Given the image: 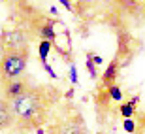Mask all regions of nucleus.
Returning <instances> with one entry per match:
<instances>
[{"mask_svg":"<svg viewBox=\"0 0 145 134\" xmlns=\"http://www.w3.org/2000/svg\"><path fill=\"white\" fill-rule=\"evenodd\" d=\"M62 100V93L49 83H30L27 91L10 102L13 113V130L27 134L32 130H42L49 125L57 104Z\"/></svg>","mask_w":145,"mask_h":134,"instance_id":"obj_1","label":"nucleus"},{"mask_svg":"<svg viewBox=\"0 0 145 134\" xmlns=\"http://www.w3.org/2000/svg\"><path fill=\"white\" fill-rule=\"evenodd\" d=\"M51 119L53 121L47 125V134H91L83 113L74 104L60 108Z\"/></svg>","mask_w":145,"mask_h":134,"instance_id":"obj_2","label":"nucleus"},{"mask_svg":"<svg viewBox=\"0 0 145 134\" xmlns=\"http://www.w3.org/2000/svg\"><path fill=\"white\" fill-rule=\"evenodd\" d=\"M28 59H30V49H2L0 55V83L10 79H17L27 74Z\"/></svg>","mask_w":145,"mask_h":134,"instance_id":"obj_3","label":"nucleus"},{"mask_svg":"<svg viewBox=\"0 0 145 134\" xmlns=\"http://www.w3.org/2000/svg\"><path fill=\"white\" fill-rule=\"evenodd\" d=\"M30 83H32V79H30L28 76H23V78H17V79L4 81V83H0V97L4 98V100H8V102L15 100L17 97H21L23 93L30 87Z\"/></svg>","mask_w":145,"mask_h":134,"instance_id":"obj_4","label":"nucleus"},{"mask_svg":"<svg viewBox=\"0 0 145 134\" xmlns=\"http://www.w3.org/2000/svg\"><path fill=\"white\" fill-rule=\"evenodd\" d=\"M0 45L2 49H21L28 47V36L25 34L23 28H10L4 30L0 36Z\"/></svg>","mask_w":145,"mask_h":134,"instance_id":"obj_5","label":"nucleus"},{"mask_svg":"<svg viewBox=\"0 0 145 134\" xmlns=\"http://www.w3.org/2000/svg\"><path fill=\"white\" fill-rule=\"evenodd\" d=\"M10 129H13V113H11L10 102L0 97V134Z\"/></svg>","mask_w":145,"mask_h":134,"instance_id":"obj_6","label":"nucleus"},{"mask_svg":"<svg viewBox=\"0 0 145 134\" xmlns=\"http://www.w3.org/2000/svg\"><path fill=\"white\" fill-rule=\"evenodd\" d=\"M119 70H121V59L119 57H115V59L109 62V66L106 68V72H104L102 76V85L108 89L109 85H115V79H117L119 76Z\"/></svg>","mask_w":145,"mask_h":134,"instance_id":"obj_7","label":"nucleus"},{"mask_svg":"<svg viewBox=\"0 0 145 134\" xmlns=\"http://www.w3.org/2000/svg\"><path fill=\"white\" fill-rule=\"evenodd\" d=\"M38 34H40V40H47V42H55L57 40V30H55V23L51 19L43 23L42 27L38 28Z\"/></svg>","mask_w":145,"mask_h":134,"instance_id":"obj_8","label":"nucleus"},{"mask_svg":"<svg viewBox=\"0 0 145 134\" xmlns=\"http://www.w3.org/2000/svg\"><path fill=\"white\" fill-rule=\"evenodd\" d=\"M138 100H140V97H134L132 100L123 102V104L119 106V113H121L124 119H132V117H134V113H136V102H138Z\"/></svg>","mask_w":145,"mask_h":134,"instance_id":"obj_9","label":"nucleus"},{"mask_svg":"<svg viewBox=\"0 0 145 134\" xmlns=\"http://www.w3.org/2000/svg\"><path fill=\"white\" fill-rule=\"evenodd\" d=\"M74 2V10H75V15H83L85 11H89L92 6L96 4L98 0H72Z\"/></svg>","mask_w":145,"mask_h":134,"instance_id":"obj_10","label":"nucleus"},{"mask_svg":"<svg viewBox=\"0 0 145 134\" xmlns=\"http://www.w3.org/2000/svg\"><path fill=\"white\" fill-rule=\"evenodd\" d=\"M51 45H53V42H47V40H40V43H38V57H40L42 64L47 62V55L51 51Z\"/></svg>","mask_w":145,"mask_h":134,"instance_id":"obj_11","label":"nucleus"},{"mask_svg":"<svg viewBox=\"0 0 145 134\" xmlns=\"http://www.w3.org/2000/svg\"><path fill=\"white\" fill-rule=\"evenodd\" d=\"M108 95H109L111 100H117V102L123 100V91H121V87H119V85H109L108 87Z\"/></svg>","mask_w":145,"mask_h":134,"instance_id":"obj_12","label":"nucleus"},{"mask_svg":"<svg viewBox=\"0 0 145 134\" xmlns=\"http://www.w3.org/2000/svg\"><path fill=\"white\" fill-rule=\"evenodd\" d=\"M85 66H87V70H89V76H91L92 79H96V78H98V66L94 64L87 55H85Z\"/></svg>","mask_w":145,"mask_h":134,"instance_id":"obj_13","label":"nucleus"},{"mask_svg":"<svg viewBox=\"0 0 145 134\" xmlns=\"http://www.w3.org/2000/svg\"><path fill=\"white\" fill-rule=\"evenodd\" d=\"M87 57L94 62L96 66H102L104 64V59H102V55H98V53H94V51H87Z\"/></svg>","mask_w":145,"mask_h":134,"instance_id":"obj_14","label":"nucleus"},{"mask_svg":"<svg viewBox=\"0 0 145 134\" xmlns=\"http://www.w3.org/2000/svg\"><path fill=\"white\" fill-rule=\"evenodd\" d=\"M70 81H72V85L79 83V79H77V68H75L74 62H70Z\"/></svg>","mask_w":145,"mask_h":134,"instance_id":"obj_15","label":"nucleus"},{"mask_svg":"<svg viewBox=\"0 0 145 134\" xmlns=\"http://www.w3.org/2000/svg\"><path fill=\"white\" fill-rule=\"evenodd\" d=\"M123 127H124V130H126V132H130V134L136 130V125H134V121H132V119H124Z\"/></svg>","mask_w":145,"mask_h":134,"instance_id":"obj_16","label":"nucleus"},{"mask_svg":"<svg viewBox=\"0 0 145 134\" xmlns=\"http://www.w3.org/2000/svg\"><path fill=\"white\" fill-rule=\"evenodd\" d=\"M43 70H45V72H47V76H49V78H53V79H57V74H55L53 66L49 64V62H45V64H43Z\"/></svg>","mask_w":145,"mask_h":134,"instance_id":"obj_17","label":"nucleus"},{"mask_svg":"<svg viewBox=\"0 0 145 134\" xmlns=\"http://www.w3.org/2000/svg\"><path fill=\"white\" fill-rule=\"evenodd\" d=\"M59 2H60L62 6H64V8H66L68 11H72V13H75V10H74V2H72V0H59Z\"/></svg>","mask_w":145,"mask_h":134,"instance_id":"obj_18","label":"nucleus"},{"mask_svg":"<svg viewBox=\"0 0 145 134\" xmlns=\"http://www.w3.org/2000/svg\"><path fill=\"white\" fill-rule=\"evenodd\" d=\"M104 2H123V0H104Z\"/></svg>","mask_w":145,"mask_h":134,"instance_id":"obj_19","label":"nucleus"},{"mask_svg":"<svg viewBox=\"0 0 145 134\" xmlns=\"http://www.w3.org/2000/svg\"><path fill=\"white\" fill-rule=\"evenodd\" d=\"M0 55H2V45H0Z\"/></svg>","mask_w":145,"mask_h":134,"instance_id":"obj_20","label":"nucleus"}]
</instances>
